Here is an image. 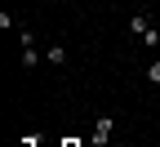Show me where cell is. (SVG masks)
<instances>
[{"mask_svg": "<svg viewBox=\"0 0 160 147\" xmlns=\"http://www.w3.org/2000/svg\"><path fill=\"white\" fill-rule=\"evenodd\" d=\"M147 80H151V85H160V58L147 62Z\"/></svg>", "mask_w": 160, "mask_h": 147, "instance_id": "5b68a950", "label": "cell"}, {"mask_svg": "<svg viewBox=\"0 0 160 147\" xmlns=\"http://www.w3.org/2000/svg\"><path fill=\"white\" fill-rule=\"evenodd\" d=\"M151 27H156V23H151V18H147V13H133V18H129V31H133L138 40H142V36H147Z\"/></svg>", "mask_w": 160, "mask_h": 147, "instance_id": "7a4b0ae2", "label": "cell"}, {"mask_svg": "<svg viewBox=\"0 0 160 147\" xmlns=\"http://www.w3.org/2000/svg\"><path fill=\"white\" fill-rule=\"evenodd\" d=\"M45 62H49V67H67V45H62V40L45 45Z\"/></svg>", "mask_w": 160, "mask_h": 147, "instance_id": "6da1fadb", "label": "cell"}, {"mask_svg": "<svg viewBox=\"0 0 160 147\" xmlns=\"http://www.w3.org/2000/svg\"><path fill=\"white\" fill-rule=\"evenodd\" d=\"M22 67H40V49H36V45L22 49Z\"/></svg>", "mask_w": 160, "mask_h": 147, "instance_id": "277c9868", "label": "cell"}, {"mask_svg": "<svg viewBox=\"0 0 160 147\" xmlns=\"http://www.w3.org/2000/svg\"><path fill=\"white\" fill-rule=\"evenodd\" d=\"M111 129H116V120H111V116H98V125H93V143H107Z\"/></svg>", "mask_w": 160, "mask_h": 147, "instance_id": "3957f363", "label": "cell"}, {"mask_svg": "<svg viewBox=\"0 0 160 147\" xmlns=\"http://www.w3.org/2000/svg\"><path fill=\"white\" fill-rule=\"evenodd\" d=\"M67 147H71V143H67Z\"/></svg>", "mask_w": 160, "mask_h": 147, "instance_id": "8992f818", "label": "cell"}]
</instances>
